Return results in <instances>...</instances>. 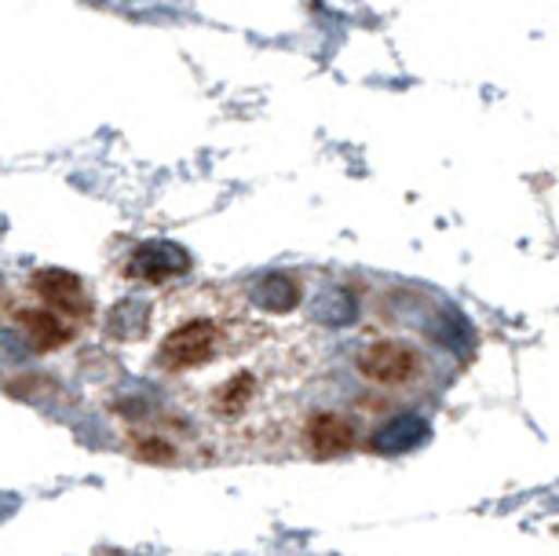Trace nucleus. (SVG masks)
Wrapping results in <instances>:
<instances>
[{"label": "nucleus", "instance_id": "f257e3e1", "mask_svg": "<svg viewBox=\"0 0 559 556\" xmlns=\"http://www.w3.org/2000/svg\"><path fill=\"white\" fill-rule=\"evenodd\" d=\"M358 374L373 385L399 388L409 385L420 374V355L403 341H377L358 355Z\"/></svg>", "mask_w": 559, "mask_h": 556}, {"label": "nucleus", "instance_id": "f03ea898", "mask_svg": "<svg viewBox=\"0 0 559 556\" xmlns=\"http://www.w3.org/2000/svg\"><path fill=\"white\" fill-rule=\"evenodd\" d=\"M216 338L219 330L209 319L187 322V327L173 330L162 341V363L168 370H194V366H202L216 355Z\"/></svg>", "mask_w": 559, "mask_h": 556}, {"label": "nucleus", "instance_id": "7ed1b4c3", "mask_svg": "<svg viewBox=\"0 0 559 556\" xmlns=\"http://www.w3.org/2000/svg\"><path fill=\"white\" fill-rule=\"evenodd\" d=\"M34 289L45 297L48 308H56V315L59 311H67V315L88 311V297H84L81 279L70 275V271H59V268L40 271V275H34Z\"/></svg>", "mask_w": 559, "mask_h": 556}, {"label": "nucleus", "instance_id": "20e7f679", "mask_svg": "<svg viewBox=\"0 0 559 556\" xmlns=\"http://www.w3.org/2000/svg\"><path fill=\"white\" fill-rule=\"evenodd\" d=\"M187 268H191V257H187L179 246H165V242L143 246L140 253L129 260V271L140 275L143 282H165L173 275H183Z\"/></svg>", "mask_w": 559, "mask_h": 556}, {"label": "nucleus", "instance_id": "39448f33", "mask_svg": "<svg viewBox=\"0 0 559 556\" xmlns=\"http://www.w3.org/2000/svg\"><path fill=\"white\" fill-rule=\"evenodd\" d=\"M428 439V422L425 417H414V414H403L395 417V422L381 425L369 439V447L377 450V454H406V450L420 447Z\"/></svg>", "mask_w": 559, "mask_h": 556}, {"label": "nucleus", "instance_id": "423d86ee", "mask_svg": "<svg viewBox=\"0 0 559 556\" xmlns=\"http://www.w3.org/2000/svg\"><path fill=\"white\" fill-rule=\"evenodd\" d=\"M304 439H308V450L314 458H336L355 443V428L336 414H314Z\"/></svg>", "mask_w": 559, "mask_h": 556}, {"label": "nucleus", "instance_id": "0eeeda50", "mask_svg": "<svg viewBox=\"0 0 559 556\" xmlns=\"http://www.w3.org/2000/svg\"><path fill=\"white\" fill-rule=\"evenodd\" d=\"M19 327L26 330V341L40 352H51V348H59V344L70 341L67 322H62L56 311H45V308H26L23 315H19Z\"/></svg>", "mask_w": 559, "mask_h": 556}, {"label": "nucleus", "instance_id": "6e6552de", "mask_svg": "<svg viewBox=\"0 0 559 556\" xmlns=\"http://www.w3.org/2000/svg\"><path fill=\"white\" fill-rule=\"evenodd\" d=\"M252 300L260 304L263 311H289L300 304V286L289 275H267L252 293Z\"/></svg>", "mask_w": 559, "mask_h": 556}, {"label": "nucleus", "instance_id": "1a4fd4ad", "mask_svg": "<svg viewBox=\"0 0 559 556\" xmlns=\"http://www.w3.org/2000/svg\"><path fill=\"white\" fill-rule=\"evenodd\" d=\"M358 315V304L347 289H325L319 300H314V319L330 322V327H344Z\"/></svg>", "mask_w": 559, "mask_h": 556}, {"label": "nucleus", "instance_id": "9d476101", "mask_svg": "<svg viewBox=\"0 0 559 556\" xmlns=\"http://www.w3.org/2000/svg\"><path fill=\"white\" fill-rule=\"evenodd\" d=\"M249 392H252V377L249 374H238L235 381H227L224 392H219V400H224L219 406H224L227 414H235V411H241V406H246Z\"/></svg>", "mask_w": 559, "mask_h": 556}]
</instances>
